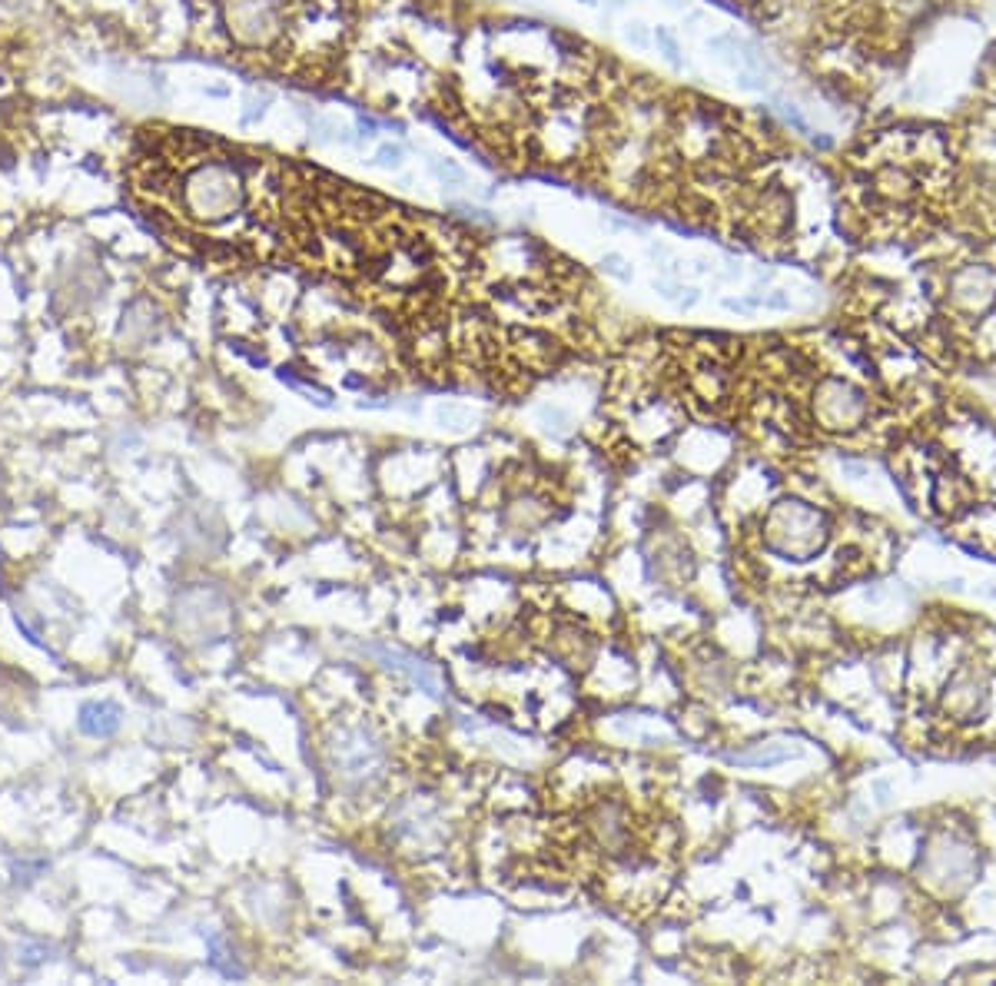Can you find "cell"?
Returning <instances> with one entry per match:
<instances>
[{
    "label": "cell",
    "instance_id": "obj_18",
    "mask_svg": "<svg viewBox=\"0 0 996 986\" xmlns=\"http://www.w3.org/2000/svg\"><path fill=\"white\" fill-rule=\"evenodd\" d=\"M764 306H771V309H787V296H771V299H764Z\"/></svg>",
    "mask_w": 996,
    "mask_h": 986
},
{
    "label": "cell",
    "instance_id": "obj_2",
    "mask_svg": "<svg viewBox=\"0 0 996 986\" xmlns=\"http://www.w3.org/2000/svg\"><path fill=\"white\" fill-rule=\"evenodd\" d=\"M223 20L236 44L259 50L283 34L286 10L283 0H223Z\"/></svg>",
    "mask_w": 996,
    "mask_h": 986
},
{
    "label": "cell",
    "instance_id": "obj_14",
    "mask_svg": "<svg viewBox=\"0 0 996 986\" xmlns=\"http://www.w3.org/2000/svg\"><path fill=\"white\" fill-rule=\"evenodd\" d=\"M625 40H628L631 47L648 50L651 44H655V34H651V27L645 24V20H628V24H625Z\"/></svg>",
    "mask_w": 996,
    "mask_h": 986
},
{
    "label": "cell",
    "instance_id": "obj_5",
    "mask_svg": "<svg viewBox=\"0 0 996 986\" xmlns=\"http://www.w3.org/2000/svg\"><path fill=\"white\" fill-rule=\"evenodd\" d=\"M588 830L598 840V847H605L608 854H621L631 840V817L628 807L615 801V797H601L588 807Z\"/></svg>",
    "mask_w": 996,
    "mask_h": 986
},
{
    "label": "cell",
    "instance_id": "obj_17",
    "mask_svg": "<svg viewBox=\"0 0 996 986\" xmlns=\"http://www.w3.org/2000/svg\"><path fill=\"white\" fill-rule=\"evenodd\" d=\"M684 293H688V296H684V299H681V306H684V309H691V306H698V299H701V293H698V289H684Z\"/></svg>",
    "mask_w": 996,
    "mask_h": 986
},
{
    "label": "cell",
    "instance_id": "obj_3",
    "mask_svg": "<svg viewBox=\"0 0 996 986\" xmlns=\"http://www.w3.org/2000/svg\"><path fill=\"white\" fill-rule=\"evenodd\" d=\"M767 542H771L774 552H784L791 558H804L811 555L814 548H821L824 542V518L811 512V508L797 505V502H784L774 508L771 525H767Z\"/></svg>",
    "mask_w": 996,
    "mask_h": 986
},
{
    "label": "cell",
    "instance_id": "obj_12",
    "mask_svg": "<svg viewBox=\"0 0 996 986\" xmlns=\"http://www.w3.org/2000/svg\"><path fill=\"white\" fill-rule=\"evenodd\" d=\"M435 419H439L442 429H449V432H462V429H469L472 425L469 409H462V406H439Z\"/></svg>",
    "mask_w": 996,
    "mask_h": 986
},
{
    "label": "cell",
    "instance_id": "obj_9",
    "mask_svg": "<svg viewBox=\"0 0 996 986\" xmlns=\"http://www.w3.org/2000/svg\"><path fill=\"white\" fill-rule=\"evenodd\" d=\"M80 731L90 738H110L120 731V708L117 704H83L80 708Z\"/></svg>",
    "mask_w": 996,
    "mask_h": 986
},
{
    "label": "cell",
    "instance_id": "obj_4",
    "mask_svg": "<svg viewBox=\"0 0 996 986\" xmlns=\"http://www.w3.org/2000/svg\"><path fill=\"white\" fill-rule=\"evenodd\" d=\"M382 767H386V754L366 731H349L339 738L336 774L349 787H372L382 777Z\"/></svg>",
    "mask_w": 996,
    "mask_h": 986
},
{
    "label": "cell",
    "instance_id": "obj_11",
    "mask_svg": "<svg viewBox=\"0 0 996 986\" xmlns=\"http://www.w3.org/2000/svg\"><path fill=\"white\" fill-rule=\"evenodd\" d=\"M406 163V147L402 143H379L376 153H372V166H379V170H399V166Z\"/></svg>",
    "mask_w": 996,
    "mask_h": 986
},
{
    "label": "cell",
    "instance_id": "obj_19",
    "mask_svg": "<svg viewBox=\"0 0 996 986\" xmlns=\"http://www.w3.org/2000/svg\"><path fill=\"white\" fill-rule=\"evenodd\" d=\"M625 4H628V0H608V10H621Z\"/></svg>",
    "mask_w": 996,
    "mask_h": 986
},
{
    "label": "cell",
    "instance_id": "obj_15",
    "mask_svg": "<svg viewBox=\"0 0 996 986\" xmlns=\"http://www.w3.org/2000/svg\"><path fill=\"white\" fill-rule=\"evenodd\" d=\"M601 269H605L611 279H618V283H631V266H628V259L621 256V253H605V256H601Z\"/></svg>",
    "mask_w": 996,
    "mask_h": 986
},
{
    "label": "cell",
    "instance_id": "obj_7",
    "mask_svg": "<svg viewBox=\"0 0 996 986\" xmlns=\"http://www.w3.org/2000/svg\"><path fill=\"white\" fill-rule=\"evenodd\" d=\"M157 336H160V316L147 299H137V303L123 309V323H120L123 349H143Z\"/></svg>",
    "mask_w": 996,
    "mask_h": 986
},
{
    "label": "cell",
    "instance_id": "obj_13",
    "mask_svg": "<svg viewBox=\"0 0 996 986\" xmlns=\"http://www.w3.org/2000/svg\"><path fill=\"white\" fill-rule=\"evenodd\" d=\"M655 44H658V54L668 60L671 67H681V47H678V37L671 34L668 27H655Z\"/></svg>",
    "mask_w": 996,
    "mask_h": 986
},
{
    "label": "cell",
    "instance_id": "obj_10",
    "mask_svg": "<svg viewBox=\"0 0 996 986\" xmlns=\"http://www.w3.org/2000/svg\"><path fill=\"white\" fill-rule=\"evenodd\" d=\"M429 170H432L435 180H439L442 186H452V190H455V186H465V180H469V176H465V170H462V163L452 160V157H435V160H429Z\"/></svg>",
    "mask_w": 996,
    "mask_h": 986
},
{
    "label": "cell",
    "instance_id": "obj_1",
    "mask_svg": "<svg viewBox=\"0 0 996 986\" xmlns=\"http://www.w3.org/2000/svg\"><path fill=\"white\" fill-rule=\"evenodd\" d=\"M246 203V176L233 157H210L186 166L180 176V206L203 226L226 223Z\"/></svg>",
    "mask_w": 996,
    "mask_h": 986
},
{
    "label": "cell",
    "instance_id": "obj_8",
    "mask_svg": "<svg viewBox=\"0 0 996 986\" xmlns=\"http://www.w3.org/2000/svg\"><path fill=\"white\" fill-rule=\"evenodd\" d=\"M366 651L372 658H379L386 668L402 671L412 684H419L425 694H439V681H435V674L425 668L422 661H415L412 655H406V651H396V648H366Z\"/></svg>",
    "mask_w": 996,
    "mask_h": 986
},
{
    "label": "cell",
    "instance_id": "obj_16",
    "mask_svg": "<svg viewBox=\"0 0 996 986\" xmlns=\"http://www.w3.org/2000/svg\"><path fill=\"white\" fill-rule=\"evenodd\" d=\"M356 127H359V137L362 140H372L379 133V123L372 120V117H356Z\"/></svg>",
    "mask_w": 996,
    "mask_h": 986
},
{
    "label": "cell",
    "instance_id": "obj_6",
    "mask_svg": "<svg viewBox=\"0 0 996 986\" xmlns=\"http://www.w3.org/2000/svg\"><path fill=\"white\" fill-rule=\"evenodd\" d=\"M392 830L396 837L409 840L415 847H435L442 844L445 837V827H442V817L432 811V807H422V804H402L396 817H392Z\"/></svg>",
    "mask_w": 996,
    "mask_h": 986
},
{
    "label": "cell",
    "instance_id": "obj_20",
    "mask_svg": "<svg viewBox=\"0 0 996 986\" xmlns=\"http://www.w3.org/2000/svg\"><path fill=\"white\" fill-rule=\"evenodd\" d=\"M581 4H588V7H595V4H598V0H581Z\"/></svg>",
    "mask_w": 996,
    "mask_h": 986
}]
</instances>
